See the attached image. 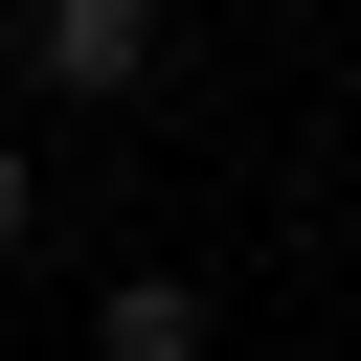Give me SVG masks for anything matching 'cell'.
I'll return each mask as SVG.
<instances>
[{
    "mask_svg": "<svg viewBox=\"0 0 361 361\" xmlns=\"http://www.w3.org/2000/svg\"><path fill=\"white\" fill-rule=\"evenodd\" d=\"M90 361H203V293H180V271H113V293H90Z\"/></svg>",
    "mask_w": 361,
    "mask_h": 361,
    "instance_id": "obj_2",
    "label": "cell"
},
{
    "mask_svg": "<svg viewBox=\"0 0 361 361\" xmlns=\"http://www.w3.org/2000/svg\"><path fill=\"white\" fill-rule=\"evenodd\" d=\"M23 68H45V90H158V0H45Z\"/></svg>",
    "mask_w": 361,
    "mask_h": 361,
    "instance_id": "obj_1",
    "label": "cell"
},
{
    "mask_svg": "<svg viewBox=\"0 0 361 361\" xmlns=\"http://www.w3.org/2000/svg\"><path fill=\"white\" fill-rule=\"evenodd\" d=\"M23 203H45V180H23V135H0V248H23Z\"/></svg>",
    "mask_w": 361,
    "mask_h": 361,
    "instance_id": "obj_3",
    "label": "cell"
}]
</instances>
